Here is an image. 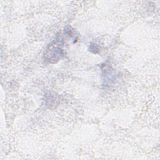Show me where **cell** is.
<instances>
[{"mask_svg":"<svg viewBox=\"0 0 160 160\" xmlns=\"http://www.w3.org/2000/svg\"><path fill=\"white\" fill-rule=\"evenodd\" d=\"M60 39L56 40L49 45L45 53V59L49 62H55L63 56V50L61 48Z\"/></svg>","mask_w":160,"mask_h":160,"instance_id":"1","label":"cell"}]
</instances>
